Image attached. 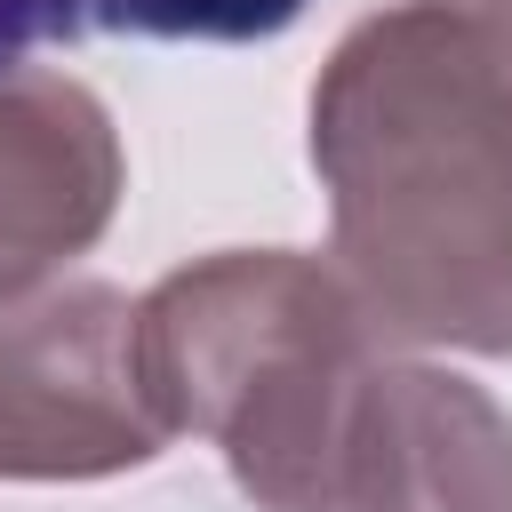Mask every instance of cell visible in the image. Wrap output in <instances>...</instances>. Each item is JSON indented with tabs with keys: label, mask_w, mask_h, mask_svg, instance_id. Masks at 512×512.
<instances>
[{
	"label": "cell",
	"mask_w": 512,
	"mask_h": 512,
	"mask_svg": "<svg viewBox=\"0 0 512 512\" xmlns=\"http://www.w3.org/2000/svg\"><path fill=\"white\" fill-rule=\"evenodd\" d=\"M120 208V136L64 72L0 80V304L80 256Z\"/></svg>",
	"instance_id": "obj_5"
},
{
	"label": "cell",
	"mask_w": 512,
	"mask_h": 512,
	"mask_svg": "<svg viewBox=\"0 0 512 512\" xmlns=\"http://www.w3.org/2000/svg\"><path fill=\"white\" fill-rule=\"evenodd\" d=\"M168 440L136 360V304L112 280L0 304V480H96L152 464Z\"/></svg>",
	"instance_id": "obj_3"
},
{
	"label": "cell",
	"mask_w": 512,
	"mask_h": 512,
	"mask_svg": "<svg viewBox=\"0 0 512 512\" xmlns=\"http://www.w3.org/2000/svg\"><path fill=\"white\" fill-rule=\"evenodd\" d=\"M344 280L384 336L512 352V0H392L312 88Z\"/></svg>",
	"instance_id": "obj_1"
},
{
	"label": "cell",
	"mask_w": 512,
	"mask_h": 512,
	"mask_svg": "<svg viewBox=\"0 0 512 512\" xmlns=\"http://www.w3.org/2000/svg\"><path fill=\"white\" fill-rule=\"evenodd\" d=\"M344 512H512V416L424 360H376Z\"/></svg>",
	"instance_id": "obj_4"
},
{
	"label": "cell",
	"mask_w": 512,
	"mask_h": 512,
	"mask_svg": "<svg viewBox=\"0 0 512 512\" xmlns=\"http://www.w3.org/2000/svg\"><path fill=\"white\" fill-rule=\"evenodd\" d=\"M80 32H88L80 0H0V80L24 72V56H40L56 40H80Z\"/></svg>",
	"instance_id": "obj_7"
},
{
	"label": "cell",
	"mask_w": 512,
	"mask_h": 512,
	"mask_svg": "<svg viewBox=\"0 0 512 512\" xmlns=\"http://www.w3.org/2000/svg\"><path fill=\"white\" fill-rule=\"evenodd\" d=\"M88 24L136 40H272L304 16V0H80Z\"/></svg>",
	"instance_id": "obj_6"
},
{
	"label": "cell",
	"mask_w": 512,
	"mask_h": 512,
	"mask_svg": "<svg viewBox=\"0 0 512 512\" xmlns=\"http://www.w3.org/2000/svg\"><path fill=\"white\" fill-rule=\"evenodd\" d=\"M144 392L168 432H208L264 512H344L376 376V312L296 248H232L136 304Z\"/></svg>",
	"instance_id": "obj_2"
}]
</instances>
